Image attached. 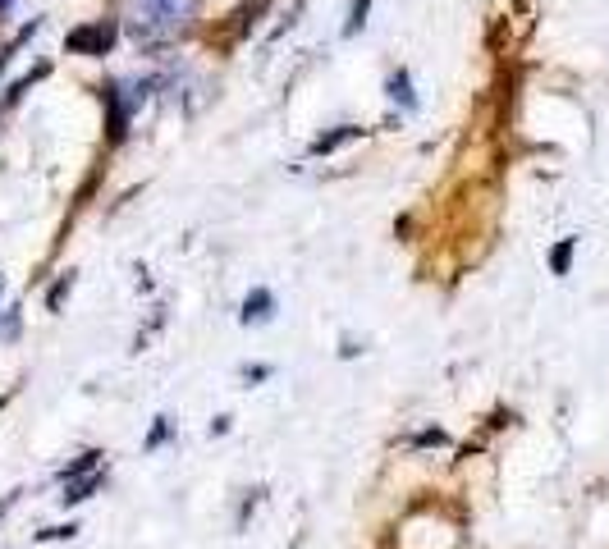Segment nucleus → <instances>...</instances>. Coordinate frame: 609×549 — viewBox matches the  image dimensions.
I'll return each instance as SVG.
<instances>
[{"label":"nucleus","mask_w":609,"mask_h":549,"mask_svg":"<svg viewBox=\"0 0 609 549\" xmlns=\"http://www.w3.org/2000/svg\"><path fill=\"white\" fill-rule=\"evenodd\" d=\"M110 42H115V23H110V19L83 23V28H74V33L65 37V46H69L74 55H106Z\"/></svg>","instance_id":"nucleus-2"},{"label":"nucleus","mask_w":609,"mask_h":549,"mask_svg":"<svg viewBox=\"0 0 609 549\" xmlns=\"http://www.w3.org/2000/svg\"><path fill=\"white\" fill-rule=\"evenodd\" d=\"M193 23V0H124V28L138 51H161L179 42Z\"/></svg>","instance_id":"nucleus-1"},{"label":"nucleus","mask_w":609,"mask_h":549,"mask_svg":"<svg viewBox=\"0 0 609 549\" xmlns=\"http://www.w3.org/2000/svg\"><path fill=\"white\" fill-rule=\"evenodd\" d=\"M101 485V472H87V476H78V481H69L65 485V504H83V499H92V490Z\"/></svg>","instance_id":"nucleus-5"},{"label":"nucleus","mask_w":609,"mask_h":549,"mask_svg":"<svg viewBox=\"0 0 609 549\" xmlns=\"http://www.w3.org/2000/svg\"><path fill=\"white\" fill-rule=\"evenodd\" d=\"M271 312H275V298L266 289H257V293H248V302H243V325H261V321H271Z\"/></svg>","instance_id":"nucleus-3"},{"label":"nucleus","mask_w":609,"mask_h":549,"mask_svg":"<svg viewBox=\"0 0 609 549\" xmlns=\"http://www.w3.org/2000/svg\"><path fill=\"white\" fill-rule=\"evenodd\" d=\"M573 238H564V243H559L555 252H550V266H555V275H568V261H573Z\"/></svg>","instance_id":"nucleus-7"},{"label":"nucleus","mask_w":609,"mask_h":549,"mask_svg":"<svg viewBox=\"0 0 609 549\" xmlns=\"http://www.w3.org/2000/svg\"><path fill=\"white\" fill-rule=\"evenodd\" d=\"M69 289H74V275H65V280H60V284L51 289V312H60V302H65Z\"/></svg>","instance_id":"nucleus-10"},{"label":"nucleus","mask_w":609,"mask_h":549,"mask_svg":"<svg viewBox=\"0 0 609 549\" xmlns=\"http://www.w3.org/2000/svg\"><path fill=\"white\" fill-rule=\"evenodd\" d=\"M367 10H371V0H353V14H348V23H344V37H358V33H362Z\"/></svg>","instance_id":"nucleus-6"},{"label":"nucleus","mask_w":609,"mask_h":549,"mask_svg":"<svg viewBox=\"0 0 609 549\" xmlns=\"http://www.w3.org/2000/svg\"><path fill=\"white\" fill-rule=\"evenodd\" d=\"M5 60H10V51H5V55H0V69H5Z\"/></svg>","instance_id":"nucleus-11"},{"label":"nucleus","mask_w":609,"mask_h":549,"mask_svg":"<svg viewBox=\"0 0 609 549\" xmlns=\"http://www.w3.org/2000/svg\"><path fill=\"white\" fill-rule=\"evenodd\" d=\"M266 5H271V0H243V10H239V23H243V28H248V23H257V14L266 10Z\"/></svg>","instance_id":"nucleus-9"},{"label":"nucleus","mask_w":609,"mask_h":549,"mask_svg":"<svg viewBox=\"0 0 609 549\" xmlns=\"http://www.w3.org/2000/svg\"><path fill=\"white\" fill-rule=\"evenodd\" d=\"M353 138H362L358 124H344V129H335V133H321V138L312 142V156H330V151H339L344 142H353Z\"/></svg>","instance_id":"nucleus-4"},{"label":"nucleus","mask_w":609,"mask_h":549,"mask_svg":"<svg viewBox=\"0 0 609 549\" xmlns=\"http://www.w3.org/2000/svg\"><path fill=\"white\" fill-rule=\"evenodd\" d=\"M390 97H394V101H403V106H408V110L417 106V101H413V92H408V74H394V78H390Z\"/></svg>","instance_id":"nucleus-8"},{"label":"nucleus","mask_w":609,"mask_h":549,"mask_svg":"<svg viewBox=\"0 0 609 549\" xmlns=\"http://www.w3.org/2000/svg\"><path fill=\"white\" fill-rule=\"evenodd\" d=\"M5 5H10V0H0V10H5Z\"/></svg>","instance_id":"nucleus-12"}]
</instances>
